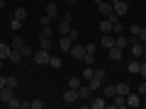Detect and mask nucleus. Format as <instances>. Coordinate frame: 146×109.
<instances>
[{
    "mask_svg": "<svg viewBox=\"0 0 146 109\" xmlns=\"http://www.w3.org/2000/svg\"><path fill=\"white\" fill-rule=\"evenodd\" d=\"M107 107H110V109H112V107H115V109L127 107V97H124V95H115V97H112V102H107Z\"/></svg>",
    "mask_w": 146,
    "mask_h": 109,
    "instance_id": "7",
    "label": "nucleus"
},
{
    "mask_svg": "<svg viewBox=\"0 0 146 109\" xmlns=\"http://www.w3.org/2000/svg\"><path fill=\"white\" fill-rule=\"evenodd\" d=\"M136 92H139V95H141V97H144V95H146V78H144V83H141V85H139V90H136Z\"/></svg>",
    "mask_w": 146,
    "mask_h": 109,
    "instance_id": "42",
    "label": "nucleus"
},
{
    "mask_svg": "<svg viewBox=\"0 0 146 109\" xmlns=\"http://www.w3.org/2000/svg\"><path fill=\"white\" fill-rule=\"evenodd\" d=\"M36 3H44V0H36Z\"/></svg>",
    "mask_w": 146,
    "mask_h": 109,
    "instance_id": "53",
    "label": "nucleus"
},
{
    "mask_svg": "<svg viewBox=\"0 0 146 109\" xmlns=\"http://www.w3.org/2000/svg\"><path fill=\"white\" fill-rule=\"evenodd\" d=\"M61 99H63L66 104H76V102L80 99V97H78V90H71V87H68L66 92H63V97H61Z\"/></svg>",
    "mask_w": 146,
    "mask_h": 109,
    "instance_id": "6",
    "label": "nucleus"
},
{
    "mask_svg": "<svg viewBox=\"0 0 146 109\" xmlns=\"http://www.w3.org/2000/svg\"><path fill=\"white\" fill-rule=\"evenodd\" d=\"M100 32H102V34H112V22H110L107 17L100 22Z\"/></svg>",
    "mask_w": 146,
    "mask_h": 109,
    "instance_id": "21",
    "label": "nucleus"
},
{
    "mask_svg": "<svg viewBox=\"0 0 146 109\" xmlns=\"http://www.w3.org/2000/svg\"><path fill=\"white\" fill-rule=\"evenodd\" d=\"M3 66H5V61H3V58H0V70H3Z\"/></svg>",
    "mask_w": 146,
    "mask_h": 109,
    "instance_id": "50",
    "label": "nucleus"
},
{
    "mask_svg": "<svg viewBox=\"0 0 146 109\" xmlns=\"http://www.w3.org/2000/svg\"><path fill=\"white\" fill-rule=\"evenodd\" d=\"M5 10V0H0V12Z\"/></svg>",
    "mask_w": 146,
    "mask_h": 109,
    "instance_id": "48",
    "label": "nucleus"
},
{
    "mask_svg": "<svg viewBox=\"0 0 146 109\" xmlns=\"http://www.w3.org/2000/svg\"><path fill=\"white\" fill-rule=\"evenodd\" d=\"M10 46H12V49H22V46H25V39H22L20 34H15V39L10 41Z\"/></svg>",
    "mask_w": 146,
    "mask_h": 109,
    "instance_id": "28",
    "label": "nucleus"
},
{
    "mask_svg": "<svg viewBox=\"0 0 146 109\" xmlns=\"http://www.w3.org/2000/svg\"><path fill=\"white\" fill-rule=\"evenodd\" d=\"M10 27H12V32L17 34V32H20V27H22V22L17 20V17H12V20H10Z\"/></svg>",
    "mask_w": 146,
    "mask_h": 109,
    "instance_id": "32",
    "label": "nucleus"
},
{
    "mask_svg": "<svg viewBox=\"0 0 146 109\" xmlns=\"http://www.w3.org/2000/svg\"><path fill=\"white\" fill-rule=\"evenodd\" d=\"M95 5H98V10H100V15H102V17H107L110 12H112V3H105V0H95Z\"/></svg>",
    "mask_w": 146,
    "mask_h": 109,
    "instance_id": "11",
    "label": "nucleus"
},
{
    "mask_svg": "<svg viewBox=\"0 0 146 109\" xmlns=\"http://www.w3.org/2000/svg\"><path fill=\"white\" fill-rule=\"evenodd\" d=\"M112 29H115V34H122V32H124V24L117 22V24H112Z\"/></svg>",
    "mask_w": 146,
    "mask_h": 109,
    "instance_id": "39",
    "label": "nucleus"
},
{
    "mask_svg": "<svg viewBox=\"0 0 146 109\" xmlns=\"http://www.w3.org/2000/svg\"><path fill=\"white\" fill-rule=\"evenodd\" d=\"M68 53H71V56L76 58V61H83V56H85V46H80V44H73Z\"/></svg>",
    "mask_w": 146,
    "mask_h": 109,
    "instance_id": "9",
    "label": "nucleus"
},
{
    "mask_svg": "<svg viewBox=\"0 0 146 109\" xmlns=\"http://www.w3.org/2000/svg\"><path fill=\"white\" fill-rule=\"evenodd\" d=\"M51 32H54V27H42V34H46V36H51Z\"/></svg>",
    "mask_w": 146,
    "mask_h": 109,
    "instance_id": "44",
    "label": "nucleus"
},
{
    "mask_svg": "<svg viewBox=\"0 0 146 109\" xmlns=\"http://www.w3.org/2000/svg\"><path fill=\"white\" fill-rule=\"evenodd\" d=\"M124 3H129V0H124Z\"/></svg>",
    "mask_w": 146,
    "mask_h": 109,
    "instance_id": "54",
    "label": "nucleus"
},
{
    "mask_svg": "<svg viewBox=\"0 0 146 109\" xmlns=\"http://www.w3.org/2000/svg\"><path fill=\"white\" fill-rule=\"evenodd\" d=\"M139 68H141V58H134V61H129V66H127V70L134 75V73H139Z\"/></svg>",
    "mask_w": 146,
    "mask_h": 109,
    "instance_id": "20",
    "label": "nucleus"
},
{
    "mask_svg": "<svg viewBox=\"0 0 146 109\" xmlns=\"http://www.w3.org/2000/svg\"><path fill=\"white\" fill-rule=\"evenodd\" d=\"M115 46H119V49H127V46H129V39H127L124 34H117V36H115Z\"/></svg>",
    "mask_w": 146,
    "mask_h": 109,
    "instance_id": "19",
    "label": "nucleus"
},
{
    "mask_svg": "<svg viewBox=\"0 0 146 109\" xmlns=\"http://www.w3.org/2000/svg\"><path fill=\"white\" fill-rule=\"evenodd\" d=\"M141 58H144V61H146V49H144V56H141Z\"/></svg>",
    "mask_w": 146,
    "mask_h": 109,
    "instance_id": "52",
    "label": "nucleus"
},
{
    "mask_svg": "<svg viewBox=\"0 0 146 109\" xmlns=\"http://www.w3.org/2000/svg\"><path fill=\"white\" fill-rule=\"evenodd\" d=\"M22 58H25V56H22V51H20V49H12V51H10V56H7V61H10V63H20Z\"/></svg>",
    "mask_w": 146,
    "mask_h": 109,
    "instance_id": "17",
    "label": "nucleus"
},
{
    "mask_svg": "<svg viewBox=\"0 0 146 109\" xmlns=\"http://www.w3.org/2000/svg\"><path fill=\"white\" fill-rule=\"evenodd\" d=\"M107 53H110V61H122V56H124V49L112 46V49H107Z\"/></svg>",
    "mask_w": 146,
    "mask_h": 109,
    "instance_id": "14",
    "label": "nucleus"
},
{
    "mask_svg": "<svg viewBox=\"0 0 146 109\" xmlns=\"http://www.w3.org/2000/svg\"><path fill=\"white\" fill-rule=\"evenodd\" d=\"M46 15H49V17H51V20H54V17H56V15H58V7H56V5H54V3H49V5H46Z\"/></svg>",
    "mask_w": 146,
    "mask_h": 109,
    "instance_id": "30",
    "label": "nucleus"
},
{
    "mask_svg": "<svg viewBox=\"0 0 146 109\" xmlns=\"http://www.w3.org/2000/svg\"><path fill=\"white\" fill-rule=\"evenodd\" d=\"M139 41L146 46V27H141V32H139Z\"/></svg>",
    "mask_w": 146,
    "mask_h": 109,
    "instance_id": "40",
    "label": "nucleus"
},
{
    "mask_svg": "<svg viewBox=\"0 0 146 109\" xmlns=\"http://www.w3.org/2000/svg\"><path fill=\"white\" fill-rule=\"evenodd\" d=\"M115 87H117V95H124V97H127V95L131 92V90H129V85H127V83H117Z\"/></svg>",
    "mask_w": 146,
    "mask_h": 109,
    "instance_id": "25",
    "label": "nucleus"
},
{
    "mask_svg": "<svg viewBox=\"0 0 146 109\" xmlns=\"http://www.w3.org/2000/svg\"><path fill=\"white\" fill-rule=\"evenodd\" d=\"M139 32H141V27H139V24H131V34L139 36Z\"/></svg>",
    "mask_w": 146,
    "mask_h": 109,
    "instance_id": "45",
    "label": "nucleus"
},
{
    "mask_svg": "<svg viewBox=\"0 0 146 109\" xmlns=\"http://www.w3.org/2000/svg\"><path fill=\"white\" fill-rule=\"evenodd\" d=\"M56 44H58V49H61L63 53H68V51H71V46H73V39H71V36H61Z\"/></svg>",
    "mask_w": 146,
    "mask_h": 109,
    "instance_id": "12",
    "label": "nucleus"
},
{
    "mask_svg": "<svg viewBox=\"0 0 146 109\" xmlns=\"http://www.w3.org/2000/svg\"><path fill=\"white\" fill-rule=\"evenodd\" d=\"M100 46H102V49H112V46H115V39H112V34H102V39H100Z\"/></svg>",
    "mask_w": 146,
    "mask_h": 109,
    "instance_id": "16",
    "label": "nucleus"
},
{
    "mask_svg": "<svg viewBox=\"0 0 146 109\" xmlns=\"http://www.w3.org/2000/svg\"><path fill=\"white\" fill-rule=\"evenodd\" d=\"M83 83H85L83 78H71V80H68V87H71V90H78Z\"/></svg>",
    "mask_w": 146,
    "mask_h": 109,
    "instance_id": "27",
    "label": "nucleus"
},
{
    "mask_svg": "<svg viewBox=\"0 0 146 109\" xmlns=\"http://www.w3.org/2000/svg\"><path fill=\"white\" fill-rule=\"evenodd\" d=\"M98 51V44H88V46H85V53H95Z\"/></svg>",
    "mask_w": 146,
    "mask_h": 109,
    "instance_id": "41",
    "label": "nucleus"
},
{
    "mask_svg": "<svg viewBox=\"0 0 146 109\" xmlns=\"http://www.w3.org/2000/svg\"><path fill=\"white\" fill-rule=\"evenodd\" d=\"M95 63V53H85L83 56V66H93Z\"/></svg>",
    "mask_w": 146,
    "mask_h": 109,
    "instance_id": "31",
    "label": "nucleus"
},
{
    "mask_svg": "<svg viewBox=\"0 0 146 109\" xmlns=\"http://www.w3.org/2000/svg\"><path fill=\"white\" fill-rule=\"evenodd\" d=\"M51 22H54L51 17H49V15H44L42 20H39V24H42V27H51Z\"/></svg>",
    "mask_w": 146,
    "mask_h": 109,
    "instance_id": "36",
    "label": "nucleus"
},
{
    "mask_svg": "<svg viewBox=\"0 0 146 109\" xmlns=\"http://www.w3.org/2000/svg\"><path fill=\"white\" fill-rule=\"evenodd\" d=\"M12 17H17L20 22H25L27 20V7H15V15H12Z\"/></svg>",
    "mask_w": 146,
    "mask_h": 109,
    "instance_id": "26",
    "label": "nucleus"
},
{
    "mask_svg": "<svg viewBox=\"0 0 146 109\" xmlns=\"http://www.w3.org/2000/svg\"><path fill=\"white\" fill-rule=\"evenodd\" d=\"M141 102H144V104H146V95H144V97H141Z\"/></svg>",
    "mask_w": 146,
    "mask_h": 109,
    "instance_id": "51",
    "label": "nucleus"
},
{
    "mask_svg": "<svg viewBox=\"0 0 146 109\" xmlns=\"http://www.w3.org/2000/svg\"><path fill=\"white\" fill-rule=\"evenodd\" d=\"M139 75H141V78H146V61H141V68H139Z\"/></svg>",
    "mask_w": 146,
    "mask_h": 109,
    "instance_id": "43",
    "label": "nucleus"
},
{
    "mask_svg": "<svg viewBox=\"0 0 146 109\" xmlns=\"http://www.w3.org/2000/svg\"><path fill=\"white\" fill-rule=\"evenodd\" d=\"M76 3H78V0H68V5H76Z\"/></svg>",
    "mask_w": 146,
    "mask_h": 109,
    "instance_id": "49",
    "label": "nucleus"
},
{
    "mask_svg": "<svg viewBox=\"0 0 146 109\" xmlns=\"http://www.w3.org/2000/svg\"><path fill=\"white\" fill-rule=\"evenodd\" d=\"M12 97H15V87H10V85H5V87L0 90V102H10Z\"/></svg>",
    "mask_w": 146,
    "mask_h": 109,
    "instance_id": "10",
    "label": "nucleus"
},
{
    "mask_svg": "<svg viewBox=\"0 0 146 109\" xmlns=\"http://www.w3.org/2000/svg\"><path fill=\"white\" fill-rule=\"evenodd\" d=\"M88 104L93 109H105V107H107V97H105V95H102V97H90Z\"/></svg>",
    "mask_w": 146,
    "mask_h": 109,
    "instance_id": "8",
    "label": "nucleus"
},
{
    "mask_svg": "<svg viewBox=\"0 0 146 109\" xmlns=\"http://www.w3.org/2000/svg\"><path fill=\"white\" fill-rule=\"evenodd\" d=\"M5 85H7V78H3V75H0V90L5 87Z\"/></svg>",
    "mask_w": 146,
    "mask_h": 109,
    "instance_id": "47",
    "label": "nucleus"
},
{
    "mask_svg": "<svg viewBox=\"0 0 146 109\" xmlns=\"http://www.w3.org/2000/svg\"><path fill=\"white\" fill-rule=\"evenodd\" d=\"M141 95L139 92H129L127 95V107H131V109H136V107H141Z\"/></svg>",
    "mask_w": 146,
    "mask_h": 109,
    "instance_id": "5",
    "label": "nucleus"
},
{
    "mask_svg": "<svg viewBox=\"0 0 146 109\" xmlns=\"http://www.w3.org/2000/svg\"><path fill=\"white\" fill-rule=\"evenodd\" d=\"M78 97H80V99H85V102L93 97V90H90V85H88V83H83V85L78 87Z\"/></svg>",
    "mask_w": 146,
    "mask_h": 109,
    "instance_id": "13",
    "label": "nucleus"
},
{
    "mask_svg": "<svg viewBox=\"0 0 146 109\" xmlns=\"http://www.w3.org/2000/svg\"><path fill=\"white\" fill-rule=\"evenodd\" d=\"M51 46H54L51 36H46V34H39V49H44V51H49Z\"/></svg>",
    "mask_w": 146,
    "mask_h": 109,
    "instance_id": "15",
    "label": "nucleus"
},
{
    "mask_svg": "<svg viewBox=\"0 0 146 109\" xmlns=\"http://www.w3.org/2000/svg\"><path fill=\"white\" fill-rule=\"evenodd\" d=\"M20 51H22V56H34V51H32V46H27V44H25V46L20 49Z\"/></svg>",
    "mask_w": 146,
    "mask_h": 109,
    "instance_id": "37",
    "label": "nucleus"
},
{
    "mask_svg": "<svg viewBox=\"0 0 146 109\" xmlns=\"http://www.w3.org/2000/svg\"><path fill=\"white\" fill-rule=\"evenodd\" d=\"M110 3H112V10H115L119 17L129 12V3H124V0H110Z\"/></svg>",
    "mask_w": 146,
    "mask_h": 109,
    "instance_id": "3",
    "label": "nucleus"
},
{
    "mask_svg": "<svg viewBox=\"0 0 146 109\" xmlns=\"http://www.w3.org/2000/svg\"><path fill=\"white\" fill-rule=\"evenodd\" d=\"M93 75H95V68H93V66H85V68H83V75H80V78H83L85 83H88V80L93 78Z\"/></svg>",
    "mask_w": 146,
    "mask_h": 109,
    "instance_id": "24",
    "label": "nucleus"
},
{
    "mask_svg": "<svg viewBox=\"0 0 146 109\" xmlns=\"http://www.w3.org/2000/svg\"><path fill=\"white\" fill-rule=\"evenodd\" d=\"M102 83H105V80H100V78H95V75H93V78L88 80V85H90V90H93V92H95V90H100V87H102Z\"/></svg>",
    "mask_w": 146,
    "mask_h": 109,
    "instance_id": "22",
    "label": "nucleus"
},
{
    "mask_svg": "<svg viewBox=\"0 0 146 109\" xmlns=\"http://www.w3.org/2000/svg\"><path fill=\"white\" fill-rule=\"evenodd\" d=\"M129 49H131V58H141V56H144V44H141L139 41V36H136V39H131V41H129Z\"/></svg>",
    "mask_w": 146,
    "mask_h": 109,
    "instance_id": "2",
    "label": "nucleus"
},
{
    "mask_svg": "<svg viewBox=\"0 0 146 109\" xmlns=\"http://www.w3.org/2000/svg\"><path fill=\"white\" fill-rule=\"evenodd\" d=\"M7 85L10 87H17V78H7Z\"/></svg>",
    "mask_w": 146,
    "mask_h": 109,
    "instance_id": "46",
    "label": "nucleus"
},
{
    "mask_svg": "<svg viewBox=\"0 0 146 109\" xmlns=\"http://www.w3.org/2000/svg\"><path fill=\"white\" fill-rule=\"evenodd\" d=\"M10 51H12V46H10V44H0V58H3V61H7Z\"/></svg>",
    "mask_w": 146,
    "mask_h": 109,
    "instance_id": "23",
    "label": "nucleus"
},
{
    "mask_svg": "<svg viewBox=\"0 0 146 109\" xmlns=\"http://www.w3.org/2000/svg\"><path fill=\"white\" fill-rule=\"evenodd\" d=\"M71 20H73V15H71V12H66V15L61 17V22H58V27H56L61 36H68V32H71Z\"/></svg>",
    "mask_w": 146,
    "mask_h": 109,
    "instance_id": "1",
    "label": "nucleus"
},
{
    "mask_svg": "<svg viewBox=\"0 0 146 109\" xmlns=\"http://www.w3.org/2000/svg\"><path fill=\"white\" fill-rule=\"evenodd\" d=\"M68 36H71L73 41H78V36H80V32H78V29H73V27H71V32H68Z\"/></svg>",
    "mask_w": 146,
    "mask_h": 109,
    "instance_id": "38",
    "label": "nucleus"
},
{
    "mask_svg": "<svg viewBox=\"0 0 146 109\" xmlns=\"http://www.w3.org/2000/svg\"><path fill=\"white\" fill-rule=\"evenodd\" d=\"M5 104H7V109H20V107H22V102H17L15 97H12L10 102H5Z\"/></svg>",
    "mask_w": 146,
    "mask_h": 109,
    "instance_id": "34",
    "label": "nucleus"
},
{
    "mask_svg": "<svg viewBox=\"0 0 146 109\" xmlns=\"http://www.w3.org/2000/svg\"><path fill=\"white\" fill-rule=\"evenodd\" d=\"M102 95H105L107 99H112V97L117 95V87H115V85H102Z\"/></svg>",
    "mask_w": 146,
    "mask_h": 109,
    "instance_id": "18",
    "label": "nucleus"
},
{
    "mask_svg": "<svg viewBox=\"0 0 146 109\" xmlns=\"http://www.w3.org/2000/svg\"><path fill=\"white\" fill-rule=\"evenodd\" d=\"M42 107H44L42 99H32V102H29V109H42Z\"/></svg>",
    "mask_w": 146,
    "mask_h": 109,
    "instance_id": "35",
    "label": "nucleus"
},
{
    "mask_svg": "<svg viewBox=\"0 0 146 109\" xmlns=\"http://www.w3.org/2000/svg\"><path fill=\"white\" fill-rule=\"evenodd\" d=\"M49 58L51 56H49V51H44V49H39V51L34 53V63L36 66H49Z\"/></svg>",
    "mask_w": 146,
    "mask_h": 109,
    "instance_id": "4",
    "label": "nucleus"
},
{
    "mask_svg": "<svg viewBox=\"0 0 146 109\" xmlns=\"http://www.w3.org/2000/svg\"><path fill=\"white\" fill-rule=\"evenodd\" d=\"M95 78H100V80H107V70H105V68H95Z\"/></svg>",
    "mask_w": 146,
    "mask_h": 109,
    "instance_id": "33",
    "label": "nucleus"
},
{
    "mask_svg": "<svg viewBox=\"0 0 146 109\" xmlns=\"http://www.w3.org/2000/svg\"><path fill=\"white\" fill-rule=\"evenodd\" d=\"M49 66H54V70H58V68L63 66V61L58 56H51V58H49Z\"/></svg>",
    "mask_w": 146,
    "mask_h": 109,
    "instance_id": "29",
    "label": "nucleus"
}]
</instances>
